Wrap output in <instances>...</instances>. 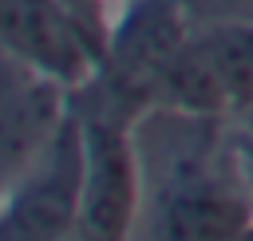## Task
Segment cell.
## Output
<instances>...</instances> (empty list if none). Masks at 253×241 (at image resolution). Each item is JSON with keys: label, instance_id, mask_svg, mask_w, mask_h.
<instances>
[{"label": "cell", "instance_id": "1", "mask_svg": "<svg viewBox=\"0 0 253 241\" xmlns=\"http://www.w3.org/2000/svg\"><path fill=\"white\" fill-rule=\"evenodd\" d=\"M130 138L142 186L130 241H241L253 229L233 119L154 103L130 122Z\"/></svg>", "mask_w": 253, "mask_h": 241}, {"label": "cell", "instance_id": "2", "mask_svg": "<svg viewBox=\"0 0 253 241\" xmlns=\"http://www.w3.org/2000/svg\"><path fill=\"white\" fill-rule=\"evenodd\" d=\"M194 24L186 0H111L99 71L71 95L134 122L154 103V87L186 47Z\"/></svg>", "mask_w": 253, "mask_h": 241}, {"label": "cell", "instance_id": "3", "mask_svg": "<svg viewBox=\"0 0 253 241\" xmlns=\"http://www.w3.org/2000/svg\"><path fill=\"white\" fill-rule=\"evenodd\" d=\"M154 103L237 122L253 107V20H198L158 79Z\"/></svg>", "mask_w": 253, "mask_h": 241}, {"label": "cell", "instance_id": "4", "mask_svg": "<svg viewBox=\"0 0 253 241\" xmlns=\"http://www.w3.org/2000/svg\"><path fill=\"white\" fill-rule=\"evenodd\" d=\"M71 107L83 122V198L75 241H130L138 221V154L130 138V119L83 103L71 95Z\"/></svg>", "mask_w": 253, "mask_h": 241}, {"label": "cell", "instance_id": "5", "mask_svg": "<svg viewBox=\"0 0 253 241\" xmlns=\"http://www.w3.org/2000/svg\"><path fill=\"white\" fill-rule=\"evenodd\" d=\"M83 122L71 107L67 122L43 154L0 194V241H67L79 225L83 198Z\"/></svg>", "mask_w": 253, "mask_h": 241}, {"label": "cell", "instance_id": "6", "mask_svg": "<svg viewBox=\"0 0 253 241\" xmlns=\"http://www.w3.org/2000/svg\"><path fill=\"white\" fill-rule=\"evenodd\" d=\"M71 115V87L0 43V194L43 154Z\"/></svg>", "mask_w": 253, "mask_h": 241}, {"label": "cell", "instance_id": "7", "mask_svg": "<svg viewBox=\"0 0 253 241\" xmlns=\"http://www.w3.org/2000/svg\"><path fill=\"white\" fill-rule=\"evenodd\" d=\"M0 43L63 79L71 91L99 71V40L63 0H0Z\"/></svg>", "mask_w": 253, "mask_h": 241}, {"label": "cell", "instance_id": "8", "mask_svg": "<svg viewBox=\"0 0 253 241\" xmlns=\"http://www.w3.org/2000/svg\"><path fill=\"white\" fill-rule=\"evenodd\" d=\"M71 8V16L99 40V51H103V24H107V4L103 0H63Z\"/></svg>", "mask_w": 253, "mask_h": 241}, {"label": "cell", "instance_id": "9", "mask_svg": "<svg viewBox=\"0 0 253 241\" xmlns=\"http://www.w3.org/2000/svg\"><path fill=\"white\" fill-rule=\"evenodd\" d=\"M233 158H237V170H241L245 186L253 190V126L233 122Z\"/></svg>", "mask_w": 253, "mask_h": 241}, {"label": "cell", "instance_id": "10", "mask_svg": "<svg viewBox=\"0 0 253 241\" xmlns=\"http://www.w3.org/2000/svg\"><path fill=\"white\" fill-rule=\"evenodd\" d=\"M237 126H253V107H249V111H245V115L237 119Z\"/></svg>", "mask_w": 253, "mask_h": 241}, {"label": "cell", "instance_id": "11", "mask_svg": "<svg viewBox=\"0 0 253 241\" xmlns=\"http://www.w3.org/2000/svg\"><path fill=\"white\" fill-rule=\"evenodd\" d=\"M67 241H75V237H67Z\"/></svg>", "mask_w": 253, "mask_h": 241}, {"label": "cell", "instance_id": "12", "mask_svg": "<svg viewBox=\"0 0 253 241\" xmlns=\"http://www.w3.org/2000/svg\"><path fill=\"white\" fill-rule=\"evenodd\" d=\"M103 4H111V0H103Z\"/></svg>", "mask_w": 253, "mask_h": 241}]
</instances>
